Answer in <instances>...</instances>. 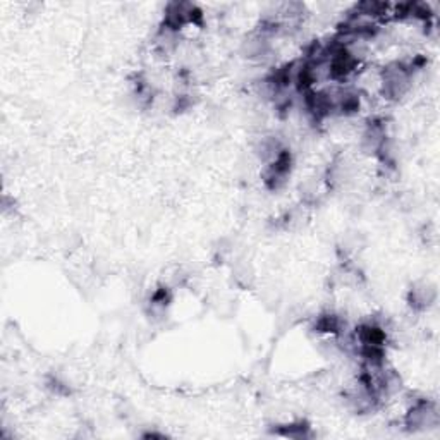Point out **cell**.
Here are the masks:
<instances>
[{
  "mask_svg": "<svg viewBox=\"0 0 440 440\" xmlns=\"http://www.w3.org/2000/svg\"><path fill=\"white\" fill-rule=\"evenodd\" d=\"M435 297H437V292H435V289L429 286V284H423L420 287L411 289V305L413 308L416 309H426L431 307Z\"/></svg>",
  "mask_w": 440,
  "mask_h": 440,
  "instance_id": "7a4b0ae2",
  "label": "cell"
},
{
  "mask_svg": "<svg viewBox=\"0 0 440 440\" xmlns=\"http://www.w3.org/2000/svg\"><path fill=\"white\" fill-rule=\"evenodd\" d=\"M439 425V409L431 401L421 399L413 404L406 414V426L409 429H430V426Z\"/></svg>",
  "mask_w": 440,
  "mask_h": 440,
  "instance_id": "6da1fadb",
  "label": "cell"
}]
</instances>
